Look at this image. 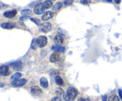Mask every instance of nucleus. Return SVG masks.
Wrapping results in <instances>:
<instances>
[{"instance_id":"19","label":"nucleus","mask_w":122,"mask_h":101,"mask_svg":"<svg viewBox=\"0 0 122 101\" xmlns=\"http://www.w3.org/2000/svg\"><path fill=\"white\" fill-rule=\"evenodd\" d=\"M55 82H56V84L59 86H63L64 84V82H63V78L59 75L55 77Z\"/></svg>"},{"instance_id":"13","label":"nucleus","mask_w":122,"mask_h":101,"mask_svg":"<svg viewBox=\"0 0 122 101\" xmlns=\"http://www.w3.org/2000/svg\"><path fill=\"white\" fill-rule=\"evenodd\" d=\"M64 41V39H63V36L60 34L58 35H56L54 37V42L56 44V45H58V46H60L61 45H62V43H63Z\"/></svg>"},{"instance_id":"31","label":"nucleus","mask_w":122,"mask_h":101,"mask_svg":"<svg viewBox=\"0 0 122 101\" xmlns=\"http://www.w3.org/2000/svg\"><path fill=\"white\" fill-rule=\"evenodd\" d=\"M81 3L84 5H88V4L91 3L90 1H81Z\"/></svg>"},{"instance_id":"14","label":"nucleus","mask_w":122,"mask_h":101,"mask_svg":"<svg viewBox=\"0 0 122 101\" xmlns=\"http://www.w3.org/2000/svg\"><path fill=\"white\" fill-rule=\"evenodd\" d=\"M51 49L52 51H54V52L57 51V52H64L65 51L66 48L65 47L62 46H58V45H54V46H52L51 48Z\"/></svg>"},{"instance_id":"25","label":"nucleus","mask_w":122,"mask_h":101,"mask_svg":"<svg viewBox=\"0 0 122 101\" xmlns=\"http://www.w3.org/2000/svg\"><path fill=\"white\" fill-rule=\"evenodd\" d=\"M108 101H119V97L116 95H112L108 97Z\"/></svg>"},{"instance_id":"24","label":"nucleus","mask_w":122,"mask_h":101,"mask_svg":"<svg viewBox=\"0 0 122 101\" xmlns=\"http://www.w3.org/2000/svg\"><path fill=\"white\" fill-rule=\"evenodd\" d=\"M30 20H31V21H32V22L35 23L36 24V25H38V26H39V25L41 24V20L40 19H38V18H35V17H30L29 18Z\"/></svg>"},{"instance_id":"11","label":"nucleus","mask_w":122,"mask_h":101,"mask_svg":"<svg viewBox=\"0 0 122 101\" xmlns=\"http://www.w3.org/2000/svg\"><path fill=\"white\" fill-rule=\"evenodd\" d=\"M16 26V23L13 22H7V23H2L1 24V27L2 28L5 29L10 30Z\"/></svg>"},{"instance_id":"8","label":"nucleus","mask_w":122,"mask_h":101,"mask_svg":"<svg viewBox=\"0 0 122 101\" xmlns=\"http://www.w3.org/2000/svg\"><path fill=\"white\" fill-rule=\"evenodd\" d=\"M60 58V52H54L53 53H51L50 57V61L51 63H56L58 61Z\"/></svg>"},{"instance_id":"5","label":"nucleus","mask_w":122,"mask_h":101,"mask_svg":"<svg viewBox=\"0 0 122 101\" xmlns=\"http://www.w3.org/2000/svg\"><path fill=\"white\" fill-rule=\"evenodd\" d=\"M27 81L26 78H21V79H19L17 80L13 81L11 84L14 87H21L25 85L27 83Z\"/></svg>"},{"instance_id":"23","label":"nucleus","mask_w":122,"mask_h":101,"mask_svg":"<svg viewBox=\"0 0 122 101\" xmlns=\"http://www.w3.org/2000/svg\"><path fill=\"white\" fill-rule=\"evenodd\" d=\"M57 32L60 34V35L61 36H66L67 34V31L66 30H64V29L61 28L59 27L57 29Z\"/></svg>"},{"instance_id":"29","label":"nucleus","mask_w":122,"mask_h":101,"mask_svg":"<svg viewBox=\"0 0 122 101\" xmlns=\"http://www.w3.org/2000/svg\"><path fill=\"white\" fill-rule=\"evenodd\" d=\"M51 101H62V99L59 96H55L52 99Z\"/></svg>"},{"instance_id":"1","label":"nucleus","mask_w":122,"mask_h":101,"mask_svg":"<svg viewBox=\"0 0 122 101\" xmlns=\"http://www.w3.org/2000/svg\"><path fill=\"white\" fill-rule=\"evenodd\" d=\"M78 95V91L76 89L73 87H69L66 92L63 96L65 101H73Z\"/></svg>"},{"instance_id":"30","label":"nucleus","mask_w":122,"mask_h":101,"mask_svg":"<svg viewBox=\"0 0 122 101\" xmlns=\"http://www.w3.org/2000/svg\"><path fill=\"white\" fill-rule=\"evenodd\" d=\"M77 101H91V100L86 97H81L77 100Z\"/></svg>"},{"instance_id":"15","label":"nucleus","mask_w":122,"mask_h":101,"mask_svg":"<svg viewBox=\"0 0 122 101\" xmlns=\"http://www.w3.org/2000/svg\"><path fill=\"white\" fill-rule=\"evenodd\" d=\"M40 84L43 88H45V89L48 87V82L47 79L44 77H42L41 78Z\"/></svg>"},{"instance_id":"6","label":"nucleus","mask_w":122,"mask_h":101,"mask_svg":"<svg viewBox=\"0 0 122 101\" xmlns=\"http://www.w3.org/2000/svg\"><path fill=\"white\" fill-rule=\"evenodd\" d=\"M11 67H12V68L15 71H21L23 69V64L21 61H15L14 63H11L10 64Z\"/></svg>"},{"instance_id":"18","label":"nucleus","mask_w":122,"mask_h":101,"mask_svg":"<svg viewBox=\"0 0 122 101\" xmlns=\"http://www.w3.org/2000/svg\"><path fill=\"white\" fill-rule=\"evenodd\" d=\"M22 76V74L21 72H17L15 73H14L11 76V78L10 79L11 80L13 81H15V80H19L20 77H21Z\"/></svg>"},{"instance_id":"12","label":"nucleus","mask_w":122,"mask_h":101,"mask_svg":"<svg viewBox=\"0 0 122 101\" xmlns=\"http://www.w3.org/2000/svg\"><path fill=\"white\" fill-rule=\"evenodd\" d=\"M53 12L51 11H47L45 12L44 14H43V15L41 17V19L43 21H46V20L53 17Z\"/></svg>"},{"instance_id":"7","label":"nucleus","mask_w":122,"mask_h":101,"mask_svg":"<svg viewBox=\"0 0 122 101\" xmlns=\"http://www.w3.org/2000/svg\"><path fill=\"white\" fill-rule=\"evenodd\" d=\"M31 93L36 96H40L42 95V90L38 86H33L31 87Z\"/></svg>"},{"instance_id":"17","label":"nucleus","mask_w":122,"mask_h":101,"mask_svg":"<svg viewBox=\"0 0 122 101\" xmlns=\"http://www.w3.org/2000/svg\"><path fill=\"white\" fill-rule=\"evenodd\" d=\"M20 13H21V14L22 15V16L29 17V15L32 14V11L29 9H24L21 10Z\"/></svg>"},{"instance_id":"27","label":"nucleus","mask_w":122,"mask_h":101,"mask_svg":"<svg viewBox=\"0 0 122 101\" xmlns=\"http://www.w3.org/2000/svg\"><path fill=\"white\" fill-rule=\"evenodd\" d=\"M28 19H29V17H26V16H21L19 18V20L22 21H27V20H28Z\"/></svg>"},{"instance_id":"21","label":"nucleus","mask_w":122,"mask_h":101,"mask_svg":"<svg viewBox=\"0 0 122 101\" xmlns=\"http://www.w3.org/2000/svg\"><path fill=\"white\" fill-rule=\"evenodd\" d=\"M44 6L45 8V9H49V8H51L52 7V5L53 3L50 0H47V1H45L44 2Z\"/></svg>"},{"instance_id":"16","label":"nucleus","mask_w":122,"mask_h":101,"mask_svg":"<svg viewBox=\"0 0 122 101\" xmlns=\"http://www.w3.org/2000/svg\"><path fill=\"white\" fill-rule=\"evenodd\" d=\"M62 6H63V4L61 2H57L52 7V11L54 13H57V11H58L62 8Z\"/></svg>"},{"instance_id":"2","label":"nucleus","mask_w":122,"mask_h":101,"mask_svg":"<svg viewBox=\"0 0 122 101\" xmlns=\"http://www.w3.org/2000/svg\"><path fill=\"white\" fill-rule=\"evenodd\" d=\"M39 30L41 31L42 32H44V33H48L49 32H50L52 28V25L49 22H45L41 23L39 26Z\"/></svg>"},{"instance_id":"3","label":"nucleus","mask_w":122,"mask_h":101,"mask_svg":"<svg viewBox=\"0 0 122 101\" xmlns=\"http://www.w3.org/2000/svg\"><path fill=\"white\" fill-rule=\"evenodd\" d=\"M36 40L38 46L41 48L45 47L48 42V39L45 36H40L38 38H36Z\"/></svg>"},{"instance_id":"10","label":"nucleus","mask_w":122,"mask_h":101,"mask_svg":"<svg viewBox=\"0 0 122 101\" xmlns=\"http://www.w3.org/2000/svg\"><path fill=\"white\" fill-rule=\"evenodd\" d=\"M10 74L9 67L8 65H1L0 67V75L1 76H8Z\"/></svg>"},{"instance_id":"4","label":"nucleus","mask_w":122,"mask_h":101,"mask_svg":"<svg viewBox=\"0 0 122 101\" xmlns=\"http://www.w3.org/2000/svg\"><path fill=\"white\" fill-rule=\"evenodd\" d=\"M45 10L46 9L44 7V4L41 2V3L36 5V6L35 7L34 10H33V12L36 15H41L42 14H44Z\"/></svg>"},{"instance_id":"9","label":"nucleus","mask_w":122,"mask_h":101,"mask_svg":"<svg viewBox=\"0 0 122 101\" xmlns=\"http://www.w3.org/2000/svg\"><path fill=\"white\" fill-rule=\"evenodd\" d=\"M17 11L15 9L12 10L6 11L4 13L3 15L5 17H7L8 19H13L16 15Z\"/></svg>"},{"instance_id":"32","label":"nucleus","mask_w":122,"mask_h":101,"mask_svg":"<svg viewBox=\"0 0 122 101\" xmlns=\"http://www.w3.org/2000/svg\"><path fill=\"white\" fill-rule=\"evenodd\" d=\"M118 92H119V97H120V98L122 100V89H119V90H118Z\"/></svg>"},{"instance_id":"34","label":"nucleus","mask_w":122,"mask_h":101,"mask_svg":"<svg viewBox=\"0 0 122 101\" xmlns=\"http://www.w3.org/2000/svg\"><path fill=\"white\" fill-rule=\"evenodd\" d=\"M114 2L117 4H120V2H121V1H120V0H115V1H114Z\"/></svg>"},{"instance_id":"20","label":"nucleus","mask_w":122,"mask_h":101,"mask_svg":"<svg viewBox=\"0 0 122 101\" xmlns=\"http://www.w3.org/2000/svg\"><path fill=\"white\" fill-rule=\"evenodd\" d=\"M55 93H56L57 96H59V97H60L61 96H64V94H65L64 93V90L60 87L56 88V90H55Z\"/></svg>"},{"instance_id":"28","label":"nucleus","mask_w":122,"mask_h":101,"mask_svg":"<svg viewBox=\"0 0 122 101\" xmlns=\"http://www.w3.org/2000/svg\"><path fill=\"white\" fill-rule=\"evenodd\" d=\"M73 2V1H69V0H67V1H64V2H63V3H64L66 5L69 6L71 5L72 4Z\"/></svg>"},{"instance_id":"22","label":"nucleus","mask_w":122,"mask_h":101,"mask_svg":"<svg viewBox=\"0 0 122 101\" xmlns=\"http://www.w3.org/2000/svg\"><path fill=\"white\" fill-rule=\"evenodd\" d=\"M38 47H39L38 45V43H37V42L36 39H33L32 40V43H31V45H30V48L32 49L35 50L38 48Z\"/></svg>"},{"instance_id":"33","label":"nucleus","mask_w":122,"mask_h":101,"mask_svg":"<svg viewBox=\"0 0 122 101\" xmlns=\"http://www.w3.org/2000/svg\"><path fill=\"white\" fill-rule=\"evenodd\" d=\"M107 101V95H104L102 96V101Z\"/></svg>"},{"instance_id":"26","label":"nucleus","mask_w":122,"mask_h":101,"mask_svg":"<svg viewBox=\"0 0 122 101\" xmlns=\"http://www.w3.org/2000/svg\"><path fill=\"white\" fill-rule=\"evenodd\" d=\"M50 76H58V74H59V71H58V70H56V69H52V70H51V71H50Z\"/></svg>"}]
</instances>
